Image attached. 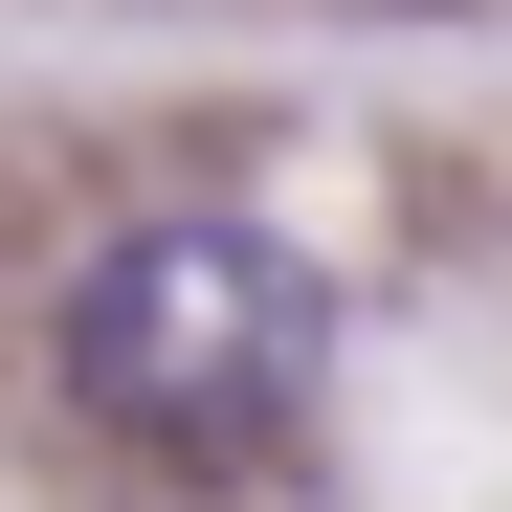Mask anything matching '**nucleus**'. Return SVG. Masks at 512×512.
I'll return each instance as SVG.
<instances>
[{"mask_svg":"<svg viewBox=\"0 0 512 512\" xmlns=\"http://www.w3.org/2000/svg\"><path fill=\"white\" fill-rule=\"evenodd\" d=\"M290 357H312V268L268 223H223V201L112 223L90 268H67V312H45V379L90 401L112 446H223V423L290 401Z\"/></svg>","mask_w":512,"mask_h":512,"instance_id":"nucleus-1","label":"nucleus"}]
</instances>
